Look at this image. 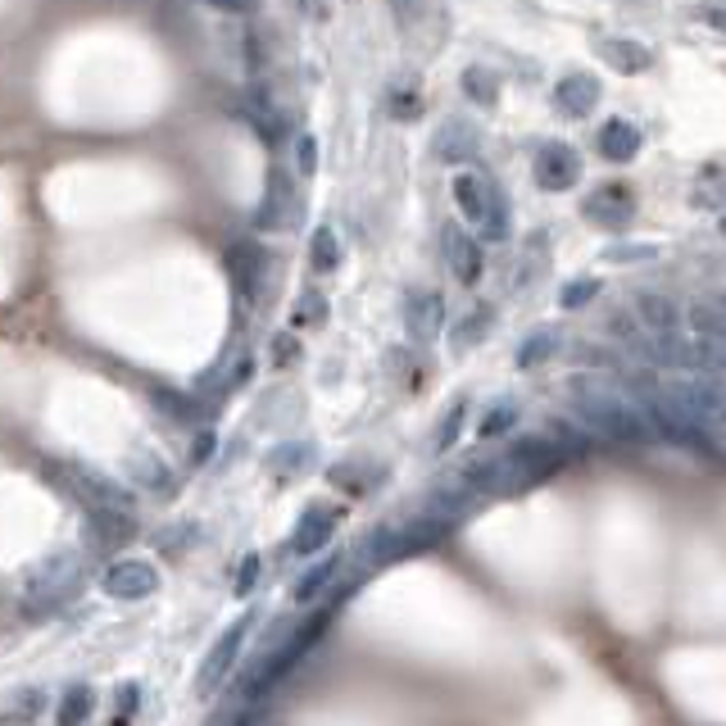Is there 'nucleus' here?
I'll list each match as a JSON object with an SVG mask.
<instances>
[{"label": "nucleus", "instance_id": "f257e3e1", "mask_svg": "<svg viewBox=\"0 0 726 726\" xmlns=\"http://www.w3.org/2000/svg\"><path fill=\"white\" fill-rule=\"evenodd\" d=\"M41 473L55 481L73 504H83L91 513V523L105 527V536H114V540L133 536V500H127L105 473L87 468V463H41Z\"/></svg>", "mask_w": 726, "mask_h": 726}, {"label": "nucleus", "instance_id": "f03ea898", "mask_svg": "<svg viewBox=\"0 0 726 726\" xmlns=\"http://www.w3.org/2000/svg\"><path fill=\"white\" fill-rule=\"evenodd\" d=\"M577 409H581V418L600 436H609V440H644V436H650V418H644V413L636 404H627L622 396L581 391Z\"/></svg>", "mask_w": 726, "mask_h": 726}, {"label": "nucleus", "instance_id": "7ed1b4c3", "mask_svg": "<svg viewBox=\"0 0 726 726\" xmlns=\"http://www.w3.org/2000/svg\"><path fill=\"white\" fill-rule=\"evenodd\" d=\"M581 214H586L594 227L622 231V227L636 218V196H631V187H622V182H609V187H594V191L581 200Z\"/></svg>", "mask_w": 726, "mask_h": 726}, {"label": "nucleus", "instance_id": "20e7f679", "mask_svg": "<svg viewBox=\"0 0 726 726\" xmlns=\"http://www.w3.org/2000/svg\"><path fill=\"white\" fill-rule=\"evenodd\" d=\"M581 182V154L563 141H550L540 154H536V187L540 191H573Z\"/></svg>", "mask_w": 726, "mask_h": 726}, {"label": "nucleus", "instance_id": "39448f33", "mask_svg": "<svg viewBox=\"0 0 726 726\" xmlns=\"http://www.w3.org/2000/svg\"><path fill=\"white\" fill-rule=\"evenodd\" d=\"M100 586H105L110 600H146V594H154V586H160V573H154V563H146V559H118L105 567Z\"/></svg>", "mask_w": 726, "mask_h": 726}, {"label": "nucleus", "instance_id": "423d86ee", "mask_svg": "<svg viewBox=\"0 0 726 726\" xmlns=\"http://www.w3.org/2000/svg\"><path fill=\"white\" fill-rule=\"evenodd\" d=\"M246 631H250V617H237L231 627L218 636V644L210 650V659L200 663V694H214L218 686H223V677H227V667L237 663V654H241V640H246Z\"/></svg>", "mask_w": 726, "mask_h": 726}, {"label": "nucleus", "instance_id": "0eeeda50", "mask_svg": "<svg viewBox=\"0 0 726 726\" xmlns=\"http://www.w3.org/2000/svg\"><path fill=\"white\" fill-rule=\"evenodd\" d=\"M454 200H459L463 218H468L473 227H486V218H490V210H496L500 191L490 187L486 177H477V173H459V177H454Z\"/></svg>", "mask_w": 726, "mask_h": 726}, {"label": "nucleus", "instance_id": "6e6552de", "mask_svg": "<svg viewBox=\"0 0 726 726\" xmlns=\"http://www.w3.org/2000/svg\"><path fill=\"white\" fill-rule=\"evenodd\" d=\"M73 581H77V554H60V559H50L41 573H37V581H33V590H28V600L33 604H60L64 594L73 590Z\"/></svg>", "mask_w": 726, "mask_h": 726}, {"label": "nucleus", "instance_id": "1a4fd4ad", "mask_svg": "<svg viewBox=\"0 0 726 726\" xmlns=\"http://www.w3.org/2000/svg\"><path fill=\"white\" fill-rule=\"evenodd\" d=\"M296 214H300V204H296V191H291V177L281 168H273L268 173V200H264V210H259V227L277 231V227L296 223Z\"/></svg>", "mask_w": 726, "mask_h": 726}, {"label": "nucleus", "instance_id": "9d476101", "mask_svg": "<svg viewBox=\"0 0 726 726\" xmlns=\"http://www.w3.org/2000/svg\"><path fill=\"white\" fill-rule=\"evenodd\" d=\"M477 146H481L477 127H473V123H463V118H450V123L436 133L431 154H436L440 164H463V160H473V154H477Z\"/></svg>", "mask_w": 726, "mask_h": 726}, {"label": "nucleus", "instance_id": "9b49d317", "mask_svg": "<svg viewBox=\"0 0 726 726\" xmlns=\"http://www.w3.org/2000/svg\"><path fill=\"white\" fill-rule=\"evenodd\" d=\"M440 323H446V304H440L436 291H413L409 304H404V327L413 341H431V336L440 331Z\"/></svg>", "mask_w": 726, "mask_h": 726}, {"label": "nucleus", "instance_id": "f8f14e48", "mask_svg": "<svg viewBox=\"0 0 726 726\" xmlns=\"http://www.w3.org/2000/svg\"><path fill=\"white\" fill-rule=\"evenodd\" d=\"M554 100H559V110L567 118H586V114H594V105H600V83H594L590 73H567L559 83V91H554Z\"/></svg>", "mask_w": 726, "mask_h": 726}, {"label": "nucleus", "instance_id": "ddd939ff", "mask_svg": "<svg viewBox=\"0 0 726 726\" xmlns=\"http://www.w3.org/2000/svg\"><path fill=\"white\" fill-rule=\"evenodd\" d=\"M446 259H450V273L463 281V287H473V281L481 277V250L463 227H446Z\"/></svg>", "mask_w": 726, "mask_h": 726}, {"label": "nucleus", "instance_id": "4468645a", "mask_svg": "<svg viewBox=\"0 0 726 726\" xmlns=\"http://www.w3.org/2000/svg\"><path fill=\"white\" fill-rule=\"evenodd\" d=\"M127 473H133V481L141 490H154V496H173V490H177V477H173V468H168L160 454L137 450L133 459H127Z\"/></svg>", "mask_w": 726, "mask_h": 726}, {"label": "nucleus", "instance_id": "2eb2a0df", "mask_svg": "<svg viewBox=\"0 0 726 726\" xmlns=\"http://www.w3.org/2000/svg\"><path fill=\"white\" fill-rule=\"evenodd\" d=\"M600 150H604V160L613 164H627L640 154V127H631L627 118H609L600 127Z\"/></svg>", "mask_w": 726, "mask_h": 726}, {"label": "nucleus", "instance_id": "dca6fc26", "mask_svg": "<svg viewBox=\"0 0 726 726\" xmlns=\"http://www.w3.org/2000/svg\"><path fill=\"white\" fill-rule=\"evenodd\" d=\"M331 531H336V513L331 509H309L304 517H300V527H296V540H291V550L296 554H314V550H323V544L331 540Z\"/></svg>", "mask_w": 726, "mask_h": 726}, {"label": "nucleus", "instance_id": "f3484780", "mask_svg": "<svg viewBox=\"0 0 726 726\" xmlns=\"http://www.w3.org/2000/svg\"><path fill=\"white\" fill-rule=\"evenodd\" d=\"M636 318H640V327H650V336H672L681 323L677 304L663 300V296H650V291L636 296Z\"/></svg>", "mask_w": 726, "mask_h": 726}, {"label": "nucleus", "instance_id": "a211bd4d", "mask_svg": "<svg viewBox=\"0 0 726 726\" xmlns=\"http://www.w3.org/2000/svg\"><path fill=\"white\" fill-rule=\"evenodd\" d=\"M600 60L613 64L617 73H640V68H650V50L640 41H627V37H609V41H600Z\"/></svg>", "mask_w": 726, "mask_h": 726}, {"label": "nucleus", "instance_id": "6ab92c4d", "mask_svg": "<svg viewBox=\"0 0 726 726\" xmlns=\"http://www.w3.org/2000/svg\"><path fill=\"white\" fill-rule=\"evenodd\" d=\"M690 327L704 336V341H726V304H722V300L694 304V309H690Z\"/></svg>", "mask_w": 726, "mask_h": 726}, {"label": "nucleus", "instance_id": "aec40b11", "mask_svg": "<svg viewBox=\"0 0 726 726\" xmlns=\"http://www.w3.org/2000/svg\"><path fill=\"white\" fill-rule=\"evenodd\" d=\"M309 259H314L318 273H331L336 264H341V241H336L331 227H318V231H314V241H309Z\"/></svg>", "mask_w": 726, "mask_h": 726}, {"label": "nucleus", "instance_id": "412c9836", "mask_svg": "<svg viewBox=\"0 0 726 726\" xmlns=\"http://www.w3.org/2000/svg\"><path fill=\"white\" fill-rule=\"evenodd\" d=\"M336 567H341V563H336V559H323V563H314V567H309V573L296 581V604H309V600H318V590L336 577Z\"/></svg>", "mask_w": 726, "mask_h": 726}, {"label": "nucleus", "instance_id": "4be33fe9", "mask_svg": "<svg viewBox=\"0 0 726 726\" xmlns=\"http://www.w3.org/2000/svg\"><path fill=\"white\" fill-rule=\"evenodd\" d=\"M463 91H468V96L477 100V105H496V100H500V77L473 64L468 73H463Z\"/></svg>", "mask_w": 726, "mask_h": 726}, {"label": "nucleus", "instance_id": "5701e85b", "mask_svg": "<svg viewBox=\"0 0 726 726\" xmlns=\"http://www.w3.org/2000/svg\"><path fill=\"white\" fill-rule=\"evenodd\" d=\"M554 350H559V331L544 327V331H536V336H527V341H523V350H517V363H523V368H531V363H544Z\"/></svg>", "mask_w": 726, "mask_h": 726}, {"label": "nucleus", "instance_id": "b1692460", "mask_svg": "<svg viewBox=\"0 0 726 726\" xmlns=\"http://www.w3.org/2000/svg\"><path fill=\"white\" fill-rule=\"evenodd\" d=\"M91 713V690L87 686H73L64 694V709H60V726H83Z\"/></svg>", "mask_w": 726, "mask_h": 726}, {"label": "nucleus", "instance_id": "393cba45", "mask_svg": "<svg viewBox=\"0 0 726 726\" xmlns=\"http://www.w3.org/2000/svg\"><path fill=\"white\" fill-rule=\"evenodd\" d=\"M150 400L160 404L173 423H191V413H196V409H191V400H187V396H177V391H168V386H154Z\"/></svg>", "mask_w": 726, "mask_h": 726}, {"label": "nucleus", "instance_id": "a878e982", "mask_svg": "<svg viewBox=\"0 0 726 726\" xmlns=\"http://www.w3.org/2000/svg\"><path fill=\"white\" fill-rule=\"evenodd\" d=\"M594 296H600V281H594V277H577V281H567V287H563L559 304H563V309H581V304H590Z\"/></svg>", "mask_w": 726, "mask_h": 726}, {"label": "nucleus", "instance_id": "bb28decb", "mask_svg": "<svg viewBox=\"0 0 726 726\" xmlns=\"http://www.w3.org/2000/svg\"><path fill=\"white\" fill-rule=\"evenodd\" d=\"M254 268H259V259H254L250 246H237V250H231V273H237V281H241V291H246V296H254Z\"/></svg>", "mask_w": 726, "mask_h": 726}, {"label": "nucleus", "instance_id": "cd10ccee", "mask_svg": "<svg viewBox=\"0 0 726 726\" xmlns=\"http://www.w3.org/2000/svg\"><path fill=\"white\" fill-rule=\"evenodd\" d=\"M463 413H468V409L454 404V409L446 413V423H440V431H436V450H440V454H446V450L454 446V436H459V427H463Z\"/></svg>", "mask_w": 726, "mask_h": 726}, {"label": "nucleus", "instance_id": "c85d7f7f", "mask_svg": "<svg viewBox=\"0 0 726 726\" xmlns=\"http://www.w3.org/2000/svg\"><path fill=\"white\" fill-rule=\"evenodd\" d=\"M486 323H490V309H477V314H473L468 323H463V327L454 331V346H459V350H468V346L477 341V336L486 331Z\"/></svg>", "mask_w": 726, "mask_h": 726}, {"label": "nucleus", "instance_id": "c756f323", "mask_svg": "<svg viewBox=\"0 0 726 726\" xmlns=\"http://www.w3.org/2000/svg\"><path fill=\"white\" fill-rule=\"evenodd\" d=\"M513 418H517V409H513V404H496V409L486 413L481 436H500V431H509V427H513Z\"/></svg>", "mask_w": 726, "mask_h": 726}, {"label": "nucleus", "instance_id": "7c9ffc66", "mask_svg": "<svg viewBox=\"0 0 726 726\" xmlns=\"http://www.w3.org/2000/svg\"><path fill=\"white\" fill-rule=\"evenodd\" d=\"M309 454H314L309 446H287V450L273 454V468L277 473H296V468H304V463H309Z\"/></svg>", "mask_w": 726, "mask_h": 726}, {"label": "nucleus", "instance_id": "2f4dec72", "mask_svg": "<svg viewBox=\"0 0 726 726\" xmlns=\"http://www.w3.org/2000/svg\"><path fill=\"white\" fill-rule=\"evenodd\" d=\"M296 154H300V173H314V168H318V146H314V137H300Z\"/></svg>", "mask_w": 726, "mask_h": 726}, {"label": "nucleus", "instance_id": "473e14b6", "mask_svg": "<svg viewBox=\"0 0 726 726\" xmlns=\"http://www.w3.org/2000/svg\"><path fill=\"white\" fill-rule=\"evenodd\" d=\"M296 318L300 323H318L323 318V296H304V304L296 309Z\"/></svg>", "mask_w": 726, "mask_h": 726}, {"label": "nucleus", "instance_id": "72a5a7b5", "mask_svg": "<svg viewBox=\"0 0 726 726\" xmlns=\"http://www.w3.org/2000/svg\"><path fill=\"white\" fill-rule=\"evenodd\" d=\"M254 577H259V559L250 554V559L241 563V573H237V594H246V590L254 586Z\"/></svg>", "mask_w": 726, "mask_h": 726}, {"label": "nucleus", "instance_id": "f704fd0d", "mask_svg": "<svg viewBox=\"0 0 726 726\" xmlns=\"http://www.w3.org/2000/svg\"><path fill=\"white\" fill-rule=\"evenodd\" d=\"M204 5H214V10H223V14H250L254 0H204Z\"/></svg>", "mask_w": 726, "mask_h": 726}, {"label": "nucleus", "instance_id": "c9c22d12", "mask_svg": "<svg viewBox=\"0 0 726 726\" xmlns=\"http://www.w3.org/2000/svg\"><path fill=\"white\" fill-rule=\"evenodd\" d=\"M210 454H214V436L200 431L196 436V450H191V463H210Z\"/></svg>", "mask_w": 726, "mask_h": 726}, {"label": "nucleus", "instance_id": "e433bc0d", "mask_svg": "<svg viewBox=\"0 0 726 726\" xmlns=\"http://www.w3.org/2000/svg\"><path fill=\"white\" fill-rule=\"evenodd\" d=\"M659 246H627V250H609V259H654Z\"/></svg>", "mask_w": 726, "mask_h": 726}, {"label": "nucleus", "instance_id": "4c0bfd02", "mask_svg": "<svg viewBox=\"0 0 726 726\" xmlns=\"http://www.w3.org/2000/svg\"><path fill=\"white\" fill-rule=\"evenodd\" d=\"M300 5L309 10V18H327V14H331V5H336V0H300Z\"/></svg>", "mask_w": 726, "mask_h": 726}, {"label": "nucleus", "instance_id": "58836bf2", "mask_svg": "<svg viewBox=\"0 0 726 726\" xmlns=\"http://www.w3.org/2000/svg\"><path fill=\"white\" fill-rule=\"evenodd\" d=\"M704 23H709V28H722V33H726V10H704Z\"/></svg>", "mask_w": 726, "mask_h": 726}, {"label": "nucleus", "instance_id": "ea45409f", "mask_svg": "<svg viewBox=\"0 0 726 726\" xmlns=\"http://www.w3.org/2000/svg\"><path fill=\"white\" fill-rule=\"evenodd\" d=\"M704 204H726V187H722V191H713V196H704Z\"/></svg>", "mask_w": 726, "mask_h": 726}, {"label": "nucleus", "instance_id": "a19ab883", "mask_svg": "<svg viewBox=\"0 0 726 726\" xmlns=\"http://www.w3.org/2000/svg\"><path fill=\"white\" fill-rule=\"evenodd\" d=\"M722 237H726V218H722Z\"/></svg>", "mask_w": 726, "mask_h": 726}]
</instances>
